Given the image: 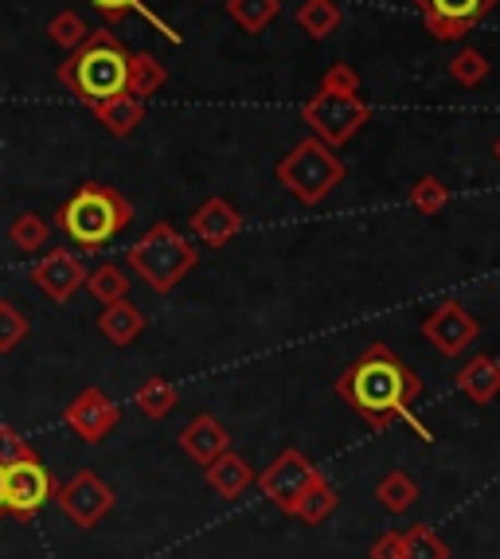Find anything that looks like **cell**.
I'll return each instance as SVG.
<instances>
[{
  "mask_svg": "<svg viewBox=\"0 0 500 559\" xmlns=\"http://www.w3.org/2000/svg\"><path fill=\"white\" fill-rule=\"evenodd\" d=\"M422 392L418 376L407 364H398V356L388 345H368L356 364L344 368V376L336 380V395L360 415L368 427L388 430L395 419H403L415 430L422 442H434L430 430L410 415V403Z\"/></svg>",
  "mask_w": 500,
  "mask_h": 559,
  "instance_id": "1",
  "label": "cell"
},
{
  "mask_svg": "<svg viewBox=\"0 0 500 559\" xmlns=\"http://www.w3.org/2000/svg\"><path fill=\"white\" fill-rule=\"evenodd\" d=\"M130 56L133 51H126V44L110 28H98L59 63L56 75L79 103L98 106L106 98H114V94H126Z\"/></svg>",
  "mask_w": 500,
  "mask_h": 559,
  "instance_id": "2",
  "label": "cell"
},
{
  "mask_svg": "<svg viewBox=\"0 0 500 559\" xmlns=\"http://www.w3.org/2000/svg\"><path fill=\"white\" fill-rule=\"evenodd\" d=\"M133 224V204L110 185H79L74 197L56 212V227L71 242L98 251L106 242L118 239L126 227Z\"/></svg>",
  "mask_w": 500,
  "mask_h": 559,
  "instance_id": "3",
  "label": "cell"
},
{
  "mask_svg": "<svg viewBox=\"0 0 500 559\" xmlns=\"http://www.w3.org/2000/svg\"><path fill=\"white\" fill-rule=\"evenodd\" d=\"M195 259H200L195 247L172 224H153L138 242H133L130 251H126L130 271L138 274L153 294H172V289L188 278Z\"/></svg>",
  "mask_w": 500,
  "mask_h": 559,
  "instance_id": "4",
  "label": "cell"
},
{
  "mask_svg": "<svg viewBox=\"0 0 500 559\" xmlns=\"http://www.w3.org/2000/svg\"><path fill=\"white\" fill-rule=\"evenodd\" d=\"M274 177H278L282 185L301 200V204L313 207L344 180V160L336 157L324 141L306 138V141H297L294 150L282 157V165H278Z\"/></svg>",
  "mask_w": 500,
  "mask_h": 559,
  "instance_id": "5",
  "label": "cell"
},
{
  "mask_svg": "<svg viewBox=\"0 0 500 559\" xmlns=\"http://www.w3.org/2000/svg\"><path fill=\"white\" fill-rule=\"evenodd\" d=\"M301 118H306V126L313 130L317 141H324L329 150H341V145H348L364 130L368 106L360 103L356 91H329V86H321L306 103Z\"/></svg>",
  "mask_w": 500,
  "mask_h": 559,
  "instance_id": "6",
  "label": "cell"
},
{
  "mask_svg": "<svg viewBox=\"0 0 500 559\" xmlns=\"http://www.w3.org/2000/svg\"><path fill=\"white\" fill-rule=\"evenodd\" d=\"M56 474L36 454L20 457V462L4 466V513L16 521H32L36 513H44L47 501H56Z\"/></svg>",
  "mask_w": 500,
  "mask_h": 559,
  "instance_id": "7",
  "label": "cell"
},
{
  "mask_svg": "<svg viewBox=\"0 0 500 559\" xmlns=\"http://www.w3.org/2000/svg\"><path fill=\"white\" fill-rule=\"evenodd\" d=\"M56 504L74 528L91 532L94 524H103L114 513L118 497H114V489L94 469H79L71 481H63L56 489Z\"/></svg>",
  "mask_w": 500,
  "mask_h": 559,
  "instance_id": "8",
  "label": "cell"
},
{
  "mask_svg": "<svg viewBox=\"0 0 500 559\" xmlns=\"http://www.w3.org/2000/svg\"><path fill=\"white\" fill-rule=\"evenodd\" d=\"M63 423L74 439H83L94 447V442L110 439V430L121 423V407L103 392V388H83V392L67 403Z\"/></svg>",
  "mask_w": 500,
  "mask_h": 559,
  "instance_id": "9",
  "label": "cell"
},
{
  "mask_svg": "<svg viewBox=\"0 0 500 559\" xmlns=\"http://www.w3.org/2000/svg\"><path fill=\"white\" fill-rule=\"evenodd\" d=\"M477 333H481L477 318H473L465 306H457V301H438L427 318H422V336H427L442 356L465 353V348L477 341Z\"/></svg>",
  "mask_w": 500,
  "mask_h": 559,
  "instance_id": "10",
  "label": "cell"
},
{
  "mask_svg": "<svg viewBox=\"0 0 500 559\" xmlns=\"http://www.w3.org/2000/svg\"><path fill=\"white\" fill-rule=\"evenodd\" d=\"M313 477H317V469L306 462V454H297V450H282V454L262 469L259 485H262V493L278 504L282 513H294L297 497L313 485Z\"/></svg>",
  "mask_w": 500,
  "mask_h": 559,
  "instance_id": "11",
  "label": "cell"
},
{
  "mask_svg": "<svg viewBox=\"0 0 500 559\" xmlns=\"http://www.w3.org/2000/svg\"><path fill=\"white\" fill-rule=\"evenodd\" d=\"M422 20H427L430 36L438 39H462L469 24L489 16L500 0H415Z\"/></svg>",
  "mask_w": 500,
  "mask_h": 559,
  "instance_id": "12",
  "label": "cell"
},
{
  "mask_svg": "<svg viewBox=\"0 0 500 559\" xmlns=\"http://www.w3.org/2000/svg\"><path fill=\"white\" fill-rule=\"evenodd\" d=\"M32 282H36V289L47 301L63 306V301H71L74 294H79V286L86 282V266L79 262V254H71V251H47L44 259L32 266Z\"/></svg>",
  "mask_w": 500,
  "mask_h": 559,
  "instance_id": "13",
  "label": "cell"
},
{
  "mask_svg": "<svg viewBox=\"0 0 500 559\" xmlns=\"http://www.w3.org/2000/svg\"><path fill=\"white\" fill-rule=\"evenodd\" d=\"M192 231H195V239L207 242V247H223V242H231L235 235L242 231V215L235 212L227 200L212 197V200H204V204L195 207Z\"/></svg>",
  "mask_w": 500,
  "mask_h": 559,
  "instance_id": "14",
  "label": "cell"
},
{
  "mask_svg": "<svg viewBox=\"0 0 500 559\" xmlns=\"http://www.w3.org/2000/svg\"><path fill=\"white\" fill-rule=\"evenodd\" d=\"M227 447H231V435H227V427H223L215 415H195V419L180 430V450H184L192 462H200V466L215 462Z\"/></svg>",
  "mask_w": 500,
  "mask_h": 559,
  "instance_id": "15",
  "label": "cell"
},
{
  "mask_svg": "<svg viewBox=\"0 0 500 559\" xmlns=\"http://www.w3.org/2000/svg\"><path fill=\"white\" fill-rule=\"evenodd\" d=\"M98 333H103L114 348H126L145 333V313H141L130 298L110 301V306L98 313Z\"/></svg>",
  "mask_w": 500,
  "mask_h": 559,
  "instance_id": "16",
  "label": "cell"
},
{
  "mask_svg": "<svg viewBox=\"0 0 500 559\" xmlns=\"http://www.w3.org/2000/svg\"><path fill=\"white\" fill-rule=\"evenodd\" d=\"M91 110H94V118L103 121V130L114 133V138H130L141 121H145V103L133 98V94H114V98L91 106Z\"/></svg>",
  "mask_w": 500,
  "mask_h": 559,
  "instance_id": "17",
  "label": "cell"
},
{
  "mask_svg": "<svg viewBox=\"0 0 500 559\" xmlns=\"http://www.w3.org/2000/svg\"><path fill=\"white\" fill-rule=\"evenodd\" d=\"M204 474H207V485H212L219 497H227V501H235V497H239L242 489H250V481H254V469H250L239 454H231V450H223L215 462H207Z\"/></svg>",
  "mask_w": 500,
  "mask_h": 559,
  "instance_id": "18",
  "label": "cell"
},
{
  "mask_svg": "<svg viewBox=\"0 0 500 559\" xmlns=\"http://www.w3.org/2000/svg\"><path fill=\"white\" fill-rule=\"evenodd\" d=\"M457 388L462 395H469L473 403H492L500 395V368L492 356H473L457 372Z\"/></svg>",
  "mask_w": 500,
  "mask_h": 559,
  "instance_id": "19",
  "label": "cell"
},
{
  "mask_svg": "<svg viewBox=\"0 0 500 559\" xmlns=\"http://www.w3.org/2000/svg\"><path fill=\"white\" fill-rule=\"evenodd\" d=\"M336 504H341V501H336L333 485L317 474L313 485H309L306 493L297 497L294 513H289V516H297V521H306V524H321V521H329V516L336 513Z\"/></svg>",
  "mask_w": 500,
  "mask_h": 559,
  "instance_id": "20",
  "label": "cell"
},
{
  "mask_svg": "<svg viewBox=\"0 0 500 559\" xmlns=\"http://www.w3.org/2000/svg\"><path fill=\"white\" fill-rule=\"evenodd\" d=\"M376 501L388 509V513H407V509H415L418 501V485L410 474H403V469H391V474H383V481L376 485Z\"/></svg>",
  "mask_w": 500,
  "mask_h": 559,
  "instance_id": "21",
  "label": "cell"
},
{
  "mask_svg": "<svg viewBox=\"0 0 500 559\" xmlns=\"http://www.w3.org/2000/svg\"><path fill=\"white\" fill-rule=\"evenodd\" d=\"M177 388L168 380H160V376H153V380H145L138 388V395H133V403H138V411L145 415V419H165V415H172V407H177Z\"/></svg>",
  "mask_w": 500,
  "mask_h": 559,
  "instance_id": "22",
  "label": "cell"
},
{
  "mask_svg": "<svg viewBox=\"0 0 500 559\" xmlns=\"http://www.w3.org/2000/svg\"><path fill=\"white\" fill-rule=\"evenodd\" d=\"M83 286L91 289V294L98 301H103V306H110V301H121V298H130V278H126V271H121V266H114V262H103V266L86 271Z\"/></svg>",
  "mask_w": 500,
  "mask_h": 559,
  "instance_id": "23",
  "label": "cell"
},
{
  "mask_svg": "<svg viewBox=\"0 0 500 559\" xmlns=\"http://www.w3.org/2000/svg\"><path fill=\"white\" fill-rule=\"evenodd\" d=\"M165 67H160V59L153 56H130V79H126V94H133V98H141L145 103L148 94H157L160 86H165Z\"/></svg>",
  "mask_w": 500,
  "mask_h": 559,
  "instance_id": "24",
  "label": "cell"
},
{
  "mask_svg": "<svg viewBox=\"0 0 500 559\" xmlns=\"http://www.w3.org/2000/svg\"><path fill=\"white\" fill-rule=\"evenodd\" d=\"M297 24H301L306 36L324 39L341 28V9H336L333 0H306V4L297 9Z\"/></svg>",
  "mask_w": 500,
  "mask_h": 559,
  "instance_id": "25",
  "label": "cell"
},
{
  "mask_svg": "<svg viewBox=\"0 0 500 559\" xmlns=\"http://www.w3.org/2000/svg\"><path fill=\"white\" fill-rule=\"evenodd\" d=\"M282 0H227V12L242 32H262L270 20L278 16Z\"/></svg>",
  "mask_w": 500,
  "mask_h": 559,
  "instance_id": "26",
  "label": "cell"
},
{
  "mask_svg": "<svg viewBox=\"0 0 500 559\" xmlns=\"http://www.w3.org/2000/svg\"><path fill=\"white\" fill-rule=\"evenodd\" d=\"M32 333V321L28 313L16 306V301H4L0 298V356L4 353H16Z\"/></svg>",
  "mask_w": 500,
  "mask_h": 559,
  "instance_id": "27",
  "label": "cell"
},
{
  "mask_svg": "<svg viewBox=\"0 0 500 559\" xmlns=\"http://www.w3.org/2000/svg\"><path fill=\"white\" fill-rule=\"evenodd\" d=\"M403 559H450V548L430 524H415L403 532Z\"/></svg>",
  "mask_w": 500,
  "mask_h": 559,
  "instance_id": "28",
  "label": "cell"
},
{
  "mask_svg": "<svg viewBox=\"0 0 500 559\" xmlns=\"http://www.w3.org/2000/svg\"><path fill=\"white\" fill-rule=\"evenodd\" d=\"M47 219L44 215H36V212H20L16 219H12V227H9V239H12V247L16 251H39V247H47Z\"/></svg>",
  "mask_w": 500,
  "mask_h": 559,
  "instance_id": "29",
  "label": "cell"
},
{
  "mask_svg": "<svg viewBox=\"0 0 500 559\" xmlns=\"http://www.w3.org/2000/svg\"><path fill=\"white\" fill-rule=\"evenodd\" d=\"M91 9L98 12V16H103L106 24H118V20H126V16H130V12H141V16L153 20V24H157V28L165 32V36L172 39V44H177V39H180L177 32L168 28L165 20H157V16H153V12L145 9V0H91Z\"/></svg>",
  "mask_w": 500,
  "mask_h": 559,
  "instance_id": "30",
  "label": "cell"
},
{
  "mask_svg": "<svg viewBox=\"0 0 500 559\" xmlns=\"http://www.w3.org/2000/svg\"><path fill=\"white\" fill-rule=\"evenodd\" d=\"M47 36H51V44L74 51V47L91 36V28H86V20L79 16L74 9H63V12H56V16H51V24H47Z\"/></svg>",
  "mask_w": 500,
  "mask_h": 559,
  "instance_id": "31",
  "label": "cell"
},
{
  "mask_svg": "<svg viewBox=\"0 0 500 559\" xmlns=\"http://www.w3.org/2000/svg\"><path fill=\"white\" fill-rule=\"evenodd\" d=\"M450 75L462 86H481L485 79H489V59H485L477 47H465V51H457L454 63H450Z\"/></svg>",
  "mask_w": 500,
  "mask_h": 559,
  "instance_id": "32",
  "label": "cell"
},
{
  "mask_svg": "<svg viewBox=\"0 0 500 559\" xmlns=\"http://www.w3.org/2000/svg\"><path fill=\"white\" fill-rule=\"evenodd\" d=\"M445 200H450V192H445V185L434 177H422L415 188H410V204H415L422 215H438L445 207Z\"/></svg>",
  "mask_w": 500,
  "mask_h": 559,
  "instance_id": "33",
  "label": "cell"
},
{
  "mask_svg": "<svg viewBox=\"0 0 500 559\" xmlns=\"http://www.w3.org/2000/svg\"><path fill=\"white\" fill-rule=\"evenodd\" d=\"M32 454H36V450L20 439L16 427L0 423V466H12V462H20V457H32Z\"/></svg>",
  "mask_w": 500,
  "mask_h": 559,
  "instance_id": "34",
  "label": "cell"
},
{
  "mask_svg": "<svg viewBox=\"0 0 500 559\" xmlns=\"http://www.w3.org/2000/svg\"><path fill=\"white\" fill-rule=\"evenodd\" d=\"M321 86H329V91H356V86H360V79H356L353 67L333 63V67H329V75L321 79Z\"/></svg>",
  "mask_w": 500,
  "mask_h": 559,
  "instance_id": "35",
  "label": "cell"
},
{
  "mask_svg": "<svg viewBox=\"0 0 500 559\" xmlns=\"http://www.w3.org/2000/svg\"><path fill=\"white\" fill-rule=\"evenodd\" d=\"M368 559H403V532H388L368 548Z\"/></svg>",
  "mask_w": 500,
  "mask_h": 559,
  "instance_id": "36",
  "label": "cell"
},
{
  "mask_svg": "<svg viewBox=\"0 0 500 559\" xmlns=\"http://www.w3.org/2000/svg\"><path fill=\"white\" fill-rule=\"evenodd\" d=\"M4 516L9 513H4V466H0V521H4Z\"/></svg>",
  "mask_w": 500,
  "mask_h": 559,
  "instance_id": "37",
  "label": "cell"
},
{
  "mask_svg": "<svg viewBox=\"0 0 500 559\" xmlns=\"http://www.w3.org/2000/svg\"><path fill=\"white\" fill-rule=\"evenodd\" d=\"M492 153H497V160H500V138H497V145H492Z\"/></svg>",
  "mask_w": 500,
  "mask_h": 559,
  "instance_id": "38",
  "label": "cell"
},
{
  "mask_svg": "<svg viewBox=\"0 0 500 559\" xmlns=\"http://www.w3.org/2000/svg\"><path fill=\"white\" fill-rule=\"evenodd\" d=\"M497 368H500V360H497Z\"/></svg>",
  "mask_w": 500,
  "mask_h": 559,
  "instance_id": "39",
  "label": "cell"
}]
</instances>
